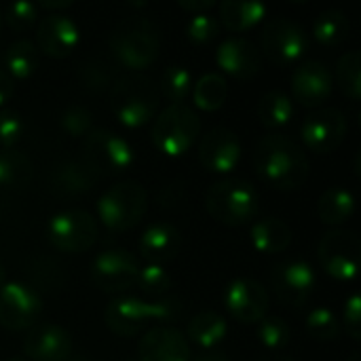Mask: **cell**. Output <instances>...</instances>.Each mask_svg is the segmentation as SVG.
<instances>
[{
    "label": "cell",
    "instance_id": "1",
    "mask_svg": "<svg viewBox=\"0 0 361 361\" xmlns=\"http://www.w3.org/2000/svg\"><path fill=\"white\" fill-rule=\"evenodd\" d=\"M254 165L269 186L283 192L302 188L311 171L305 150L283 133H269L258 142Z\"/></svg>",
    "mask_w": 361,
    "mask_h": 361
},
{
    "label": "cell",
    "instance_id": "2",
    "mask_svg": "<svg viewBox=\"0 0 361 361\" xmlns=\"http://www.w3.org/2000/svg\"><path fill=\"white\" fill-rule=\"evenodd\" d=\"M112 57L133 70L142 72L150 68L161 51V32L146 17H127L114 25L108 38Z\"/></svg>",
    "mask_w": 361,
    "mask_h": 361
},
{
    "label": "cell",
    "instance_id": "3",
    "mask_svg": "<svg viewBox=\"0 0 361 361\" xmlns=\"http://www.w3.org/2000/svg\"><path fill=\"white\" fill-rule=\"evenodd\" d=\"M182 315V300L178 298H116L108 305L104 319L116 336H135L150 324H169Z\"/></svg>",
    "mask_w": 361,
    "mask_h": 361
},
{
    "label": "cell",
    "instance_id": "4",
    "mask_svg": "<svg viewBox=\"0 0 361 361\" xmlns=\"http://www.w3.org/2000/svg\"><path fill=\"white\" fill-rule=\"evenodd\" d=\"M110 108L121 125L137 129L157 116L159 89L144 74L121 76L110 89Z\"/></svg>",
    "mask_w": 361,
    "mask_h": 361
},
{
    "label": "cell",
    "instance_id": "5",
    "mask_svg": "<svg viewBox=\"0 0 361 361\" xmlns=\"http://www.w3.org/2000/svg\"><path fill=\"white\" fill-rule=\"evenodd\" d=\"M209 216L226 226H243L256 220L260 212V195L254 184L237 178L216 182L205 197Z\"/></svg>",
    "mask_w": 361,
    "mask_h": 361
},
{
    "label": "cell",
    "instance_id": "6",
    "mask_svg": "<svg viewBox=\"0 0 361 361\" xmlns=\"http://www.w3.org/2000/svg\"><path fill=\"white\" fill-rule=\"evenodd\" d=\"M201 135V118L186 104H169L154 116L152 123V144L165 157L186 154L197 137Z\"/></svg>",
    "mask_w": 361,
    "mask_h": 361
},
{
    "label": "cell",
    "instance_id": "7",
    "mask_svg": "<svg viewBox=\"0 0 361 361\" xmlns=\"http://www.w3.org/2000/svg\"><path fill=\"white\" fill-rule=\"evenodd\" d=\"M148 209V195L135 180L116 182L97 201V216L110 231L133 228Z\"/></svg>",
    "mask_w": 361,
    "mask_h": 361
},
{
    "label": "cell",
    "instance_id": "8",
    "mask_svg": "<svg viewBox=\"0 0 361 361\" xmlns=\"http://www.w3.org/2000/svg\"><path fill=\"white\" fill-rule=\"evenodd\" d=\"M47 237L51 245L63 254H82L95 245L99 237V228L89 212L66 209L49 220Z\"/></svg>",
    "mask_w": 361,
    "mask_h": 361
},
{
    "label": "cell",
    "instance_id": "9",
    "mask_svg": "<svg viewBox=\"0 0 361 361\" xmlns=\"http://www.w3.org/2000/svg\"><path fill=\"white\" fill-rule=\"evenodd\" d=\"M322 269L336 281H351L360 271L361 243L353 231L334 228L326 233L317 247Z\"/></svg>",
    "mask_w": 361,
    "mask_h": 361
},
{
    "label": "cell",
    "instance_id": "10",
    "mask_svg": "<svg viewBox=\"0 0 361 361\" xmlns=\"http://www.w3.org/2000/svg\"><path fill=\"white\" fill-rule=\"evenodd\" d=\"M82 159H87L99 173H121L135 161L131 144L114 131L93 129L82 137Z\"/></svg>",
    "mask_w": 361,
    "mask_h": 361
},
{
    "label": "cell",
    "instance_id": "11",
    "mask_svg": "<svg viewBox=\"0 0 361 361\" xmlns=\"http://www.w3.org/2000/svg\"><path fill=\"white\" fill-rule=\"evenodd\" d=\"M42 313V298L19 281H8L0 288V326L11 332L32 330Z\"/></svg>",
    "mask_w": 361,
    "mask_h": 361
},
{
    "label": "cell",
    "instance_id": "12",
    "mask_svg": "<svg viewBox=\"0 0 361 361\" xmlns=\"http://www.w3.org/2000/svg\"><path fill=\"white\" fill-rule=\"evenodd\" d=\"M140 262L127 250H106L91 262V279L106 294H121L135 286Z\"/></svg>",
    "mask_w": 361,
    "mask_h": 361
},
{
    "label": "cell",
    "instance_id": "13",
    "mask_svg": "<svg viewBox=\"0 0 361 361\" xmlns=\"http://www.w3.org/2000/svg\"><path fill=\"white\" fill-rule=\"evenodd\" d=\"M260 42L264 55L271 61L279 66H290L307 53L309 36L296 21L279 17L264 25Z\"/></svg>",
    "mask_w": 361,
    "mask_h": 361
},
{
    "label": "cell",
    "instance_id": "14",
    "mask_svg": "<svg viewBox=\"0 0 361 361\" xmlns=\"http://www.w3.org/2000/svg\"><path fill=\"white\" fill-rule=\"evenodd\" d=\"M347 118L336 108H317L311 112L300 129L305 146L315 154L334 152L347 135Z\"/></svg>",
    "mask_w": 361,
    "mask_h": 361
},
{
    "label": "cell",
    "instance_id": "15",
    "mask_svg": "<svg viewBox=\"0 0 361 361\" xmlns=\"http://www.w3.org/2000/svg\"><path fill=\"white\" fill-rule=\"evenodd\" d=\"M224 307L233 319L252 326V324H260L267 317L271 300L260 281L241 277L231 281L228 288L224 290Z\"/></svg>",
    "mask_w": 361,
    "mask_h": 361
},
{
    "label": "cell",
    "instance_id": "16",
    "mask_svg": "<svg viewBox=\"0 0 361 361\" xmlns=\"http://www.w3.org/2000/svg\"><path fill=\"white\" fill-rule=\"evenodd\" d=\"M271 286L286 307H305L315 290V271L305 260L281 262L271 273Z\"/></svg>",
    "mask_w": 361,
    "mask_h": 361
},
{
    "label": "cell",
    "instance_id": "17",
    "mask_svg": "<svg viewBox=\"0 0 361 361\" xmlns=\"http://www.w3.org/2000/svg\"><path fill=\"white\" fill-rule=\"evenodd\" d=\"M243 154L239 135L226 127L209 129L199 142V161L214 173H228L237 169Z\"/></svg>",
    "mask_w": 361,
    "mask_h": 361
},
{
    "label": "cell",
    "instance_id": "18",
    "mask_svg": "<svg viewBox=\"0 0 361 361\" xmlns=\"http://www.w3.org/2000/svg\"><path fill=\"white\" fill-rule=\"evenodd\" d=\"M334 91L332 70L324 61H305L294 70L292 93L305 108H322Z\"/></svg>",
    "mask_w": 361,
    "mask_h": 361
},
{
    "label": "cell",
    "instance_id": "19",
    "mask_svg": "<svg viewBox=\"0 0 361 361\" xmlns=\"http://www.w3.org/2000/svg\"><path fill=\"white\" fill-rule=\"evenodd\" d=\"M80 32L78 25L61 13H51L38 21L36 27V42L38 49L55 59H63L72 55V51L78 47Z\"/></svg>",
    "mask_w": 361,
    "mask_h": 361
},
{
    "label": "cell",
    "instance_id": "20",
    "mask_svg": "<svg viewBox=\"0 0 361 361\" xmlns=\"http://www.w3.org/2000/svg\"><path fill=\"white\" fill-rule=\"evenodd\" d=\"M72 351V336L55 324L34 326L23 341V353L32 361H66Z\"/></svg>",
    "mask_w": 361,
    "mask_h": 361
},
{
    "label": "cell",
    "instance_id": "21",
    "mask_svg": "<svg viewBox=\"0 0 361 361\" xmlns=\"http://www.w3.org/2000/svg\"><path fill=\"white\" fill-rule=\"evenodd\" d=\"M102 173L87 159H66L57 163L49 173V188L59 197H80L87 195Z\"/></svg>",
    "mask_w": 361,
    "mask_h": 361
},
{
    "label": "cell",
    "instance_id": "22",
    "mask_svg": "<svg viewBox=\"0 0 361 361\" xmlns=\"http://www.w3.org/2000/svg\"><path fill=\"white\" fill-rule=\"evenodd\" d=\"M216 61L226 74L239 80H252L262 70V57L258 47L241 36L226 38L216 51Z\"/></svg>",
    "mask_w": 361,
    "mask_h": 361
},
{
    "label": "cell",
    "instance_id": "23",
    "mask_svg": "<svg viewBox=\"0 0 361 361\" xmlns=\"http://www.w3.org/2000/svg\"><path fill=\"white\" fill-rule=\"evenodd\" d=\"M137 353V361H190V345L184 332L157 326L142 336Z\"/></svg>",
    "mask_w": 361,
    "mask_h": 361
},
{
    "label": "cell",
    "instance_id": "24",
    "mask_svg": "<svg viewBox=\"0 0 361 361\" xmlns=\"http://www.w3.org/2000/svg\"><path fill=\"white\" fill-rule=\"evenodd\" d=\"M137 247L148 264H163L176 258L180 247V231L169 222H154L142 233Z\"/></svg>",
    "mask_w": 361,
    "mask_h": 361
},
{
    "label": "cell",
    "instance_id": "25",
    "mask_svg": "<svg viewBox=\"0 0 361 361\" xmlns=\"http://www.w3.org/2000/svg\"><path fill=\"white\" fill-rule=\"evenodd\" d=\"M27 286L40 294H57L66 288V267L53 256H36L27 262Z\"/></svg>",
    "mask_w": 361,
    "mask_h": 361
},
{
    "label": "cell",
    "instance_id": "26",
    "mask_svg": "<svg viewBox=\"0 0 361 361\" xmlns=\"http://www.w3.org/2000/svg\"><path fill=\"white\" fill-rule=\"evenodd\" d=\"M250 237H252V245L256 252L273 256V254H281L290 247L292 228L283 220L269 216V218L254 222Z\"/></svg>",
    "mask_w": 361,
    "mask_h": 361
},
{
    "label": "cell",
    "instance_id": "27",
    "mask_svg": "<svg viewBox=\"0 0 361 361\" xmlns=\"http://www.w3.org/2000/svg\"><path fill=\"white\" fill-rule=\"evenodd\" d=\"M220 23L228 32H247L267 17V4L254 0H226L218 4Z\"/></svg>",
    "mask_w": 361,
    "mask_h": 361
},
{
    "label": "cell",
    "instance_id": "28",
    "mask_svg": "<svg viewBox=\"0 0 361 361\" xmlns=\"http://www.w3.org/2000/svg\"><path fill=\"white\" fill-rule=\"evenodd\" d=\"M226 334H228L226 319L214 311H203L188 322L184 336L195 345H199L201 349H214L226 338Z\"/></svg>",
    "mask_w": 361,
    "mask_h": 361
},
{
    "label": "cell",
    "instance_id": "29",
    "mask_svg": "<svg viewBox=\"0 0 361 361\" xmlns=\"http://www.w3.org/2000/svg\"><path fill=\"white\" fill-rule=\"evenodd\" d=\"M34 178V163L27 154L19 150H2L0 152V188L4 190H21Z\"/></svg>",
    "mask_w": 361,
    "mask_h": 361
},
{
    "label": "cell",
    "instance_id": "30",
    "mask_svg": "<svg viewBox=\"0 0 361 361\" xmlns=\"http://www.w3.org/2000/svg\"><path fill=\"white\" fill-rule=\"evenodd\" d=\"M355 212V199L345 188H328L317 201V216L328 226H343Z\"/></svg>",
    "mask_w": 361,
    "mask_h": 361
},
{
    "label": "cell",
    "instance_id": "31",
    "mask_svg": "<svg viewBox=\"0 0 361 361\" xmlns=\"http://www.w3.org/2000/svg\"><path fill=\"white\" fill-rule=\"evenodd\" d=\"M228 97V82L222 74H203L192 87V102L203 112H216Z\"/></svg>",
    "mask_w": 361,
    "mask_h": 361
},
{
    "label": "cell",
    "instance_id": "32",
    "mask_svg": "<svg viewBox=\"0 0 361 361\" xmlns=\"http://www.w3.org/2000/svg\"><path fill=\"white\" fill-rule=\"evenodd\" d=\"M294 102L281 91H269L258 102V118L267 129H279L294 118Z\"/></svg>",
    "mask_w": 361,
    "mask_h": 361
},
{
    "label": "cell",
    "instance_id": "33",
    "mask_svg": "<svg viewBox=\"0 0 361 361\" xmlns=\"http://www.w3.org/2000/svg\"><path fill=\"white\" fill-rule=\"evenodd\" d=\"M349 17L338 8L322 11L313 21V38L324 47H336L349 36Z\"/></svg>",
    "mask_w": 361,
    "mask_h": 361
},
{
    "label": "cell",
    "instance_id": "34",
    "mask_svg": "<svg viewBox=\"0 0 361 361\" xmlns=\"http://www.w3.org/2000/svg\"><path fill=\"white\" fill-rule=\"evenodd\" d=\"M4 66L11 78H27L38 66V49L30 40H15L4 51Z\"/></svg>",
    "mask_w": 361,
    "mask_h": 361
},
{
    "label": "cell",
    "instance_id": "35",
    "mask_svg": "<svg viewBox=\"0 0 361 361\" xmlns=\"http://www.w3.org/2000/svg\"><path fill=\"white\" fill-rule=\"evenodd\" d=\"M116 70L104 59H87L78 68V82L89 93H106L116 82Z\"/></svg>",
    "mask_w": 361,
    "mask_h": 361
},
{
    "label": "cell",
    "instance_id": "36",
    "mask_svg": "<svg viewBox=\"0 0 361 361\" xmlns=\"http://www.w3.org/2000/svg\"><path fill=\"white\" fill-rule=\"evenodd\" d=\"M334 80L338 82L341 91L357 102L361 97V55L360 51H347L345 55L338 57L336 72L332 74Z\"/></svg>",
    "mask_w": 361,
    "mask_h": 361
},
{
    "label": "cell",
    "instance_id": "37",
    "mask_svg": "<svg viewBox=\"0 0 361 361\" xmlns=\"http://www.w3.org/2000/svg\"><path fill=\"white\" fill-rule=\"evenodd\" d=\"M161 93L171 104H184V99L192 93V74L184 66H169L161 76Z\"/></svg>",
    "mask_w": 361,
    "mask_h": 361
},
{
    "label": "cell",
    "instance_id": "38",
    "mask_svg": "<svg viewBox=\"0 0 361 361\" xmlns=\"http://www.w3.org/2000/svg\"><path fill=\"white\" fill-rule=\"evenodd\" d=\"M256 336H258V341L262 343L264 349L279 351V349H283V347L290 345L292 332H290V326H288V322L283 317H269L267 315L258 324Z\"/></svg>",
    "mask_w": 361,
    "mask_h": 361
},
{
    "label": "cell",
    "instance_id": "39",
    "mask_svg": "<svg viewBox=\"0 0 361 361\" xmlns=\"http://www.w3.org/2000/svg\"><path fill=\"white\" fill-rule=\"evenodd\" d=\"M307 330L309 334L319 341V343H330L336 341L341 334V324L336 319V315L330 309L317 307L307 315Z\"/></svg>",
    "mask_w": 361,
    "mask_h": 361
},
{
    "label": "cell",
    "instance_id": "40",
    "mask_svg": "<svg viewBox=\"0 0 361 361\" xmlns=\"http://www.w3.org/2000/svg\"><path fill=\"white\" fill-rule=\"evenodd\" d=\"M135 286H140V290L146 296L163 298L171 290L173 279L161 264H146V267H140V275H137Z\"/></svg>",
    "mask_w": 361,
    "mask_h": 361
},
{
    "label": "cell",
    "instance_id": "41",
    "mask_svg": "<svg viewBox=\"0 0 361 361\" xmlns=\"http://www.w3.org/2000/svg\"><path fill=\"white\" fill-rule=\"evenodd\" d=\"M61 129L70 135V137H85L87 133H91L93 127V112L85 106H70L61 112L59 118Z\"/></svg>",
    "mask_w": 361,
    "mask_h": 361
},
{
    "label": "cell",
    "instance_id": "42",
    "mask_svg": "<svg viewBox=\"0 0 361 361\" xmlns=\"http://www.w3.org/2000/svg\"><path fill=\"white\" fill-rule=\"evenodd\" d=\"M38 13H40V8H38L36 2L21 0V2L6 4V8L2 13V19H6V23H8L11 30L23 32V30L32 27L38 21Z\"/></svg>",
    "mask_w": 361,
    "mask_h": 361
},
{
    "label": "cell",
    "instance_id": "43",
    "mask_svg": "<svg viewBox=\"0 0 361 361\" xmlns=\"http://www.w3.org/2000/svg\"><path fill=\"white\" fill-rule=\"evenodd\" d=\"M186 34H188L190 42L207 44V42H212L220 34V21L216 17H212L209 13L192 15L188 25H186Z\"/></svg>",
    "mask_w": 361,
    "mask_h": 361
},
{
    "label": "cell",
    "instance_id": "44",
    "mask_svg": "<svg viewBox=\"0 0 361 361\" xmlns=\"http://www.w3.org/2000/svg\"><path fill=\"white\" fill-rule=\"evenodd\" d=\"M23 137V121L13 110H0V144L4 150L13 148Z\"/></svg>",
    "mask_w": 361,
    "mask_h": 361
},
{
    "label": "cell",
    "instance_id": "45",
    "mask_svg": "<svg viewBox=\"0 0 361 361\" xmlns=\"http://www.w3.org/2000/svg\"><path fill=\"white\" fill-rule=\"evenodd\" d=\"M343 322H345V330L353 341L361 338V298L360 294L349 296V300L345 302L343 309Z\"/></svg>",
    "mask_w": 361,
    "mask_h": 361
},
{
    "label": "cell",
    "instance_id": "46",
    "mask_svg": "<svg viewBox=\"0 0 361 361\" xmlns=\"http://www.w3.org/2000/svg\"><path fill=\"white\" fill-rule=\"evenodd\" d=\"M182 201H184V184L182 182H169L157 195V203L161 207H176Z\"/></svg>",
    "mask_w": 361,
    "mask_h": 361
},
{
    "label": "cell",
    "instance_id": "47",
    "mask_svg": "<svg viewBox=\"0 0 361 361\" xmlns=\"http://www.w3.org/2000/svg\"><path fill=\"white\" fill-rule=\"evenodd\" d=\"M180 4V8H184V11H188V13H192V15H201V13H209L214 6H218L214 0H180L178 2Z\"/></svg>",
    "mask_w": 361,
    "mask_h": 361
},
{
    "label": "cell",
    "instance_id": "48",
    "mask_svg": "<svg viewBox=\"0 0 361 361\" xmlns=\"http://www.w3.org/2000/svg\"><path fill=\"white\" fill-rule=\"evenodd\" d=\"M13 91H15V85H13V78L4 72V70H0V108L11 99V95H13Z\"/></svg>",
    "mask_w": 361,
    "mask_h": 361
},
{
    "label": "cell",
    "instance_id": "49",
    "mask_svg": "<svg viewBox=\"0 0 361 361\" xmlns=\"http://www.w3.org/2000/svg\"><path fill=\"white\" fill-rule=\"evenodd\" d=\"M38 8H44V11H63V8H70L72 6V0H44V2H36Z\"/></svg>",
    "mask_w": 361,
    "mask_h": 361
},
{
    "label": "cell",
    "instance_id": "50",
    "mask_svg": "<svg viewBox=\"0 0 361 361\" xmlns=\"http://www.w3.org/2000/svg\"><path fill=\"white\" fill-rule=\"evenodd\" d=\"M192 361H231L224 353H218V351H209V353H203L199 357H195Z\"/></svg>",
    "mask_w": 361,
    "mask_h": 361
},
{
    "label": "cell",
    "instance_id": "51",
    "mask_svg": "<svg viewBox=\"0 0 361 361\" xmlns=\"http://www.w3.org/2000/svg\"><path fill=\"white\" fill-rule=\"evenodd\" d=\"M254 361H296L294 357H288V355H262Z\"/></svg>",
    "mask_w": 361,
    "mask_h": 361
},
{
    "label": "cell",
    "instance_id": "52",
    "mask_svg": "<svg viewBox=\"0 0 361 361\" xmlns=\"http://www.w3.org/2000/svg\"><path fill=\"white\" fill-rule=\"evenodd\" d=\"M6 283V269L2 267V262H0V288Z\"/></svg>",
    "mask_w": 361,
    "mask_h": 361
},
{
    "label": "cell",
    "instance_id": "53",
    "mask_svg": "<svg viewBox=\"0 0 361 361\" xmlns=\"http://www.w3.org/2000/svg\"><path fill=\"white\" fill-rule=\"evenodd\" d=\"M66 361H89V360H87L85 355H74V353H72V355H70Z\"/></svg>",
    "mask_w": 361,
    "mask_h": 361
},
{
    "label": "cell",
    "instance_id": "54",
    "mask_svg": "<svg viewBox=\"0 0 361 361\" xmlns=\"http://www.w3.org/2000/svg\"><path fill=\"white\" fill-rule=\"evenodd\" d=\"M349 361H360V353H353V355L349 357Z\"/></svg>",
    "mask_w": 361,
    "mask_h": 361
},
{
    "label": "cell",
    "instance_id": "55",
    "mask_svg": "<svg viewBox=\"0 0 361 361\" xmlns=\"http://www.w3.org/2000/svg\"><path fill=\"white\" fill-rule=\"evenodd\" d=\"M2 21H4V19H2V11H0V27H2Z\"/></svg>",
    "mask_w": 361,
    "mask_h": 361
},
{
    "label": "cell",
    "instance_id": "56",
    "mask_svg": "<svg viewBox=\"0 0 361 361\" xmlns=\"http://www.w3.org/2000/svg\"><path fill=\"white\" fill-rule=\"evenodd\" d=\"M8 361H23L21 357H13V360H8Z\"/></svg>",
    "mask_w": 361,
    "mask_h": 361
},
{
    "label": "cell",
    "instance_id": "57",
    "mask_svg": "<svg viewBox=\"0 0 361 361\" xmlns=\"http://www.w3.org/2000/svg\"><path fill=\"white\" fill-rule=\"evenodd\" d=\"M131 361H137V360H131Z\"/></svg>",
    "mask_w": 361,
    "mask_h": 361
}]
</instances>
